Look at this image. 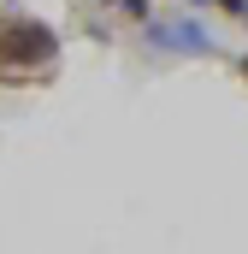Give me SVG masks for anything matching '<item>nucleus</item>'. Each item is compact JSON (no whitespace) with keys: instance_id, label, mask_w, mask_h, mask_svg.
I'll return each mask as SVG.
<instances>
[{"instance_id":"f257e3e1","label":"nucleus","mask_w":248,"mask_h":254,"mask_svg":"<svg viewBox=\"0 0 248 254\" xmlns=\"http://www.w3.org/2000/svg\"><path fill=\"white\" fill-rule=\"evenodd\" d=\"M148 42L166 54H219L213 30H201L195 18H172V24H148Z\"/></svg>"},{"instance_id":"f03ea898","label":"nucleus","mask_w":248,"mask_h":254,"mask_svg":"<svg viewBox=\"0 0 248 254\" xmlns=\"http://www.w3.org/2000/svg\"><path fill=\"white\" fill-rule=\"evenodd\" d=\"M243 77H248V60H243Z\"/></svg>"}]
</instances>
